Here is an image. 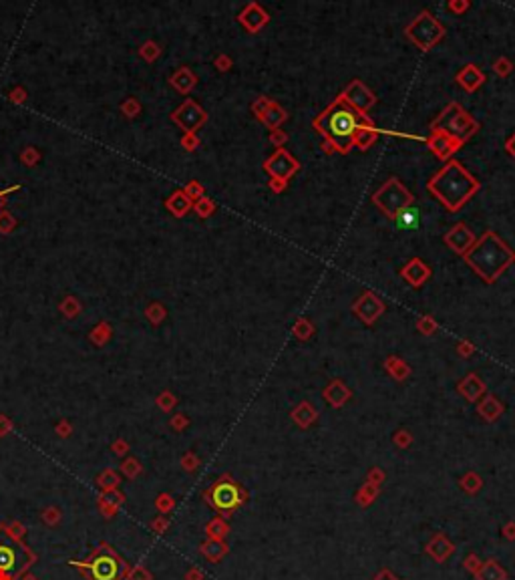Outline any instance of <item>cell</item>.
Listing matches in <instances>:
<instances>
[{"label":"cell","instance_id":"1","mask_svg":"<svg viewBox=\"0 0 515 580\" xmlns=\"http://www.w3.org/2000/svg\"><path fill=\"white\" fill-rule=\"evenodd\" d=\"M427 189L445 206V209L459 212L481 189V184L457 160H449L429 180Z\"/></svg>","mask_w":515,"mask_h":580},{"label":"cell","instance_id":"2","mask_svg":"<svg viewBox=\"0 0 515 580\" xmlns=\"http://www.w3.org/2000/svg\"><path fill=\"white\" fill-rule=\"evenodd\" d=\"M369 115H358L348 103L336 97L326 109L312 121V127L322 133V137L334 145L338 153H348L352 149V139L360 123Z\"/></svg>","mask_w":515,"mask_h":580},{"label":"cell","instance_id":"3","mask_svg":"<svg viewBox=\"0 0 515 580\" xmlns=\"http://www.w3.org/2000/svg\"><path fill=\"white\" fill-rule=\"evenodd\" d=\"M463 258L475 274L491 284L515 262V252L497 234L487 230L481 238H477V242Z\"/></svg>","mask_w":515,"mask_h":580},{"label":"cell","instance_id":"4","mask_svg":"<svg viewBox=\"0 0 515 580\" xmlns=\"http://www.w3.org/2000/svg\"><path fill=\"white\" fill-rule=\"evenodd\" d=\"M431 131H443L447 135L459 139L461 143H465L479 131V123L469 115L463 105L453 101L433 119Z\"/></svg>","mask_w":515,"mask_h":580},{"label":"cell","instance_id":"5","mask_svg":"<svg viewBox=\"0 0 515 580\" xmlns=\"http://www.w3.org/2000/svg\"><path fill=\"white\" fill-rule=\"evenodd\" d=\"M373 204L380 209L387 218L395 220L404 208L415 204V196L404 187L398 178H389L382 186L373 194Z\"/></svg>","mask_w":515,"mask_h":580},{"label":"cell","instance_id":"6","mask_svg":"<svg viewBox=\"0 0 515 580\" xmlns=\"http://www.w3.org/2000/svg\"><path fill=\"white\" fill-rule=\"evenodd\" d=\"M407 39L419 48V50H431L439 41H443L445 37V26L439 23L431 12L422 10L419 16H415L404 28Z\"/></svg>","mask_w":515,"mask_h":580},{"label":"cell","instance_id":"7","mask_svg":"<svg viewBox=\"0 0 515 580\" xmlns=\"http://www.w3.org/2000/svg\"><path fill=\"white\" fill-rule=\"evenodd\" d=\"M79 566L89 574L91 580H117L121 574V560L107 546L97 548L93 556Z\"/></svg>","mask_w":515,"mask_h":580},{"label":"cell","instance_id":"8","mask_svg":"<svg viewBox=\"0 0 515 580\" xmlns=\"http://www.w3.org/2000/svg\"><path fill=\"white\" fill-rule=\"evenodd\" d=\"M264 171H266L270 178L290 182V180L300 171V163H298V160H296L288 149L282 147V149H276V151L264 162Z\"/></svg>","mask_w":515,"mask_h":580},{"label":"cell","instance_id":"9","mask_svg":"<svg viewBox=\"0 0 515 580\" xmlns=\"http://www.w3.org/2000/svg\"><path fill=\"white\" fill-rule=\"evenodd\" d=\"M210 502L215 510L219 512H232L242 504V489L237 487V484L230 482V480H222L210 489Z\"/></svg>","mask_w":515,"mask_h":580},{"label":"cell","instance_id":"10","mask_svg":"<svg viewBox=\"0 0 515 580\" xmlns=\"http://www.w3.org/2000/svg\"><path fill=\"white\" fill-rule=\"evenodd\" d=\"M338 97H340L344 103H348L358 115H366L369 109L376 103L375 93H373L360 79H352L351 83L346 85V89L338 95Z\"/></svg>","mask_w":515,"mask_h":580},{"label":"cell","instance_id":"11","mask_svg":"<svg viewBox=\"0 0 515 580\" xmlns=\"http://www.w3.org/2000/svg\"><path fill=\"white\" fill-rule=\"evenodd\" d=\"M387 310L384 302L376 296L375 292L366 290L358 301L352 304V312L364 323V325H375L378 317H382V312Z\"/></svg>","mask_w":515,"mask_h":580},{"label":"cell","instance_id":"12","mask_svg":"<svg viewBox=\"0 0 515 580\" xmlns=\"http://www.w3.org/2000/svg\"><path fill=\"white\" fill-rule=\"evenodd\" d=\"M445 244L455 252V254L459 256H465L471 250V246L477 242V238H475V234L469 230V226L465 224V222H459V224H455L449 232L445 234Z\"/></svg>","mask_w":515,"mask_h":580},{"label":"cell","instance_id":"13","mask_svg":"<svg viewBox=\"0 0 515 580\" xmlns=\"http://www.w3.org/2000/svg\"><path fill=\"white\" fill-rule=\"evenodd\" d=\"M427 147L441 160V162H449L453 160V153L459 151L463 147V143L451 135H447L443 131H431V135L427 137Z\"/></svg>","mask_w":515,"mask_h":580},{"label":"cell","instance_id":"14","mask_svg":"<svg viewBox=\"0 0 515 580\" xmlns=\"http://www.w3.org/2000/svg\"><path fill=\"white\" fill-rule=\"evenodd\" d=\"M431 266H427L421 258H411L402 268H400V278L404 280L409 286L419 288L427 280L431 278Z\"/></svg>","mask_w":515,"mask_h":580},{"label":"cell","instance_id":"15","mask_svg":"<svg viewBox=\"0 0 515 580\" xmlns=\"http://www.w3.org/2000/svg\"><path fill=\"white\" fill-rule=\"evenodd\" d=\"M240 23L248 32H260L266 24L270 23V14L258 4V2H250L242 12H240Z\"/></svg>","mask_w":515,"mask_h":580},{"label":"cell","instance_id":"16","mask_svg":"<svg viewBox=\"0 0 515 580\" xmlns=\"http://www.w3.org/2000/svg\"><path fill=\"white\" fill-rule=\"evenodd\" d=\"M19 552H21V546L0 534V574H10L21 568Z\"/></svg>","mask_w":515,"mask_h":580},{"label":"cell","instance_id":"17","mask_svg":"<svg viewBox=\"0 0 515 580\" xmlns=\"http://www.w3.org/2000/svg\"><path fill=\"white\" fill-rule=\"evenodd\" d=\"M206 119H208V115L204 113V109L197 107L193 101H188V103L175 113V121H177L181 127L189 129V131H193V129H197L199 125H204Z\"/></svg>","mask_w":515,"mask_h":580},{"label":"cell","instance_id":"18","mask_svg":"<svg viewBox=\"0 0 515 580\" xmlns=\"http://www.w3.org/2000/svg\"><path fill=\"white\" fill-rule=\"evenodd\" d=\"M376 137H378V129H376V125L373 123V119L366 117V119L360 123V127L356 129V133H354L352 147H356V149H360V151H366V149H371V147L375 145Z\"/></svg>","mask_w":515,"mask_h":580},{"label":"cell","instance_id":"19","mask_svg":"<svg viewBox=\"0 0 515 580\" xmlns=\"http://www.w3.org/2000/svg\"><path fill=\"white\" fill-rule=\"evenodd\" d=\"M455 81H457L467 93H475V91L485 83V75H483V71L479 69V67H475V65H465L463 69L457 73Z\"/></svg>","mask_w":515,"mask_h":580},{"label":"cell","instance_id":"20","mask_svg":"<svg viewBox=\"0 0 515 580\" xmlns=\"http://www.w3.org/2000/svg\"><path fill=\"white\" fill-rule=\"evenodd\" d=\"M322 397H324V401L330 403L332 407H342V405L352 397V391L342 383V381L336 379V381H332L326 389H324Z\"/></svg>","mask_w":515,"mask_h":580},{"label":"cell","instance_id":"21","mask_svg":"<svg viewBox=\"0 0 515 580\" xmlns=\"http://www.w3.org/2000/svg\"><path fill=\"white\" fill-rule=\"evenodd\" d=\"M459 393L463 395L467 401H471V403H475L481 395L485 393V383L479 379V375H475V373H469L467 377L459 383Z\"/></svg>","mask_w":515,"mask_h":580},{"label":"cell","instance_id":"22","mask_svg":"<svg viewBox=\"0 0 515 580\" xmlns=\"http://www.w3.org/2000/svg\"><path fill=\"white\" fill-rule=\"evenodd\" d=\"M288 119V113H286V109L282 107V105H278L276 101H272V105L266 109V113L262 115V123L266 125V129H270V131H274V129H280L282 123Z\"/></svg>","mask_w":515,"mask_h":580},{"label":"cell","instance_id":"23","mask_svg":"<svg viewBox=\"0 0 515 580\" xmlns=\"http://www.w3.org/2000/svg\"><path fill=\"white\" fill-rule=\"evenodd\" d=\"M316 417H318V411L308 403V401H302L294 411H292V419H294V423L298 425V427H302V429H306V427H310L314 421H316Z\"/></svg>","mask_w":515,"mask_h":580},{"label":"cell","instance_id":"24","mask_svg":"<svg viewBox=\"0 0 515 580\" xmlns=\"http://www.w3.org/2000/svg\"><path fill=\"white\" fill-rule=\"evenodd\" d=\"M477 411H479V415L485 419V421H495V419L503 413V405L499 403L497 397L487 395V397L477 405Z\"/></svg>","mask_w":515,"mask_h":580},{"label":"cell","instance_id":"25","mask_svg":"<svg viewBox=\"0 0 515 580\" xmlns=\"http://www.w3.org/2000/svg\"><path fill=\"white\" fill-rule=\"evenodd\" d=\"M395 222H397V226L400 228V230H417V228H419V224H421L419 209L415 208V206L404 208L400 214H398L397 218H395Z\"/></svg>","mask_w":515,"mask_h":580},{"label":"cell","instance_id":"26","mask_svg":"<svg viewBox=\"0 0 515 580\" xmlns=\"http://www.w3.org/2000/svg\"><path fill=\"white\" fill-rule=\"evenodd\" d=\"M384 369L389 371L391 377H395L397 381H404V379L411 375V367H409L402 359L395 357V355H391V357L384 361Z\"/></svg>","mask_w":515,"mask_h":580},{"label":"cell","instance_id":"27","mask_svg":"<svg viewBox=\"0 0 515 580\" xmlns=\"http://www.w3.org/2000/svg\"><path fill=\"white\" fill-rule=\"evenodd\" d=\"M314 323L306 317H300L296 323H294V328H292V335L298 339V341H308L312 335H314Z\"/></svg>","mask_w":515,"mask_h":580},{"label":"cell","instance_id":"28","mask_svg":"<svg viewBox=\"0 0 515 580\" xmlns=\"http://www.w3.org/2000/svg\"><path fill=\"white\" fill-rule=\"evenodd\" d=\"M417 328H419V332H421V335L429 337V335L437 332L439 325H437L435 317H431V314H421V317L417 319Z\"/></svg>","mask_w":515,"mask_h":580},{"label":"cell","instance_id":"29","mask_svg":"<svg viewBox=\"0 0 515 580\" xmlns=\"http://www.w3.org/2000/svg\"><path fill=\"white\" fill-rule=\"evenodd\" d=\"M493 71H495V75H497V77L505 79L507 75H511V71H513V63H511V59H507V57H499V59L493 63Z\"/></svg>","mask_w":515,"mask_h":580},{"label":"cell","instance_id":"30","mask_svg":"<svg viewBox=\"0 0 515 580\" xmlns=\"http://www.w3.org/2000/svg\"><path fill=\"white\" fill-rule=\"evenodd\" d=\"M175 85H177L181 91H189V89L195 85V77H193L189 71H181V73L177 75V79H175Z\"/></svg>","mask_w":515,"mask_h":580},{"label":"cell","instance_id":"31","mask_svg":"<svg viewBox=\"0 0 515 580\" xmlns=\"http://www.w3.org/2000/svg\"><path fill=\"white\" fill-rule=\"evenodd\" d=\"M469 6H471V2L469 0H449V4H447V8H449V12H453V14H463V12H467Z\"/></svg>","mask_w":515,"mask_h":580},{"label":"cell","instance_id":"32","mask_svg":"<svg viewBox=\"0 0 515 580\" xmlns=\"http://www.w3.org/2000/svg\"><path fill=\"white\" fill-rule=\"evenodd\" d=\"M286 141H288V133H286L284 129H274V131H270V143H272L276 149H282V147L286 145Z\"/></svg>","mask_w":515,"mask_h":580},{"label":"cell","instance_id":"33","mask_svg":"<svg viewBox=\"0 0 515 580\" xmlns=\"http://www.w3.org/2000/svg\"><path fill=\"white\" fill-rule=\"evenodd\" d=\"M270 105H272V99H270V97H258L256 103L252 105V111L256 113L258 119H262V115L266 113V109H268Z\"/></svg>","mask_w":515,"mask_h":580},{"label":"cell","instance_id":"34","mask_svg":"<svg viewBox=\"0 0 515 580\" xmlns=\"http://www.w3.org/2000/svg\"><path fill=\"white\" fill-rule=\"evenodd\" d=\"M288 184L290 182H284V180H276V178H270V182H268V187L274 191V194H284L286 189H288Z\"/></svg>","mask_w":515,"mask_h":580},{"label":"cell","instance_id":"35","mask_svg":"<svg viewBox=\"0 0 515 580\" xmlns=\"http://www.w3.org/2000/svg\"><path fill=\"white\" fill-rule=\"evenodd\" d=\"M393 441L397 443L398 447H407V445H411V441H413V437H411V433L409 431H404V429H400L397 435L393 437Z\"/></svg>","mask_w":515,"mask_h":580},{"label":"cell","instance_id":"36","mask_svg":"<svg viewBox=\"0 0 515 580\" xmlns=\"http://www.w3.org/2000/svg\"><path fill=\"white\" fill-rule=\"evenodd\" d=\"M457 353H459L463 359H469V357L475 353V347H473L469 341H461V343L457 345Z\"/></svg>","mask_w":515,"mask_h":580},{"label":"cell","instance_id":"37","mask_svg":"<svg viewBox=\"0 0 515 580\" xmlns=\"http://www.w3.org/2000/svg\"><path fill=\"white\" fill-rule=\"evenodd\" d=\"M215 67L219 71H230L232 69V59L230 57H226V55H222V57H217L215 59Z\"/></svg>","mask_w":515,"mask_h":580},{"label":"cell","instance_id":"38","mask_svg":"<svg viewBox=\"0 0 515 580\" xmlns=\"http://www.w3.org/2000/svg\"><path fill=\"white\" fill-rule=\"evenodd\" d=\"M213 209H215V208H213V204H211L210 200H204V202H201V204L197 206V212H199L201 216H210Z\"/></svg>","mask_w":515,"mask_h":580},{"label":"cell","instance_id":"39","mask_svg":"<svg viewBox=\"0 0 515 580\" xmlns=\"http://www.w3.org/2000/svg\"><path fill=\"white\" fill-rule=\"evenodd\" d=\"M505 151H507V153H509V155L515 160V133L509 137V139L505 141Z\"/></svg>","mask_w":515,"mask_h":580},{"label":"cell","instance_id":"40","mask_svg":"<svg viewBox=\"0 0 515 580\" xmlns=\"http://www.w3.org/2000/svg\"><path fill=\"white\" fill-rule=\"evenodd\" d=\"M322 151H324V153H334V151H336V149H334V145H332V143H330V141H322Z\"/></svg>","mask_w":515,"mask_h":580},{"label":"cell","instance_id":"41","mask_svg":"<svg viewBox=\"0 0 515 580\" xmlns=\"http://www.w3.org/2000/svg\"><path fill=\"white\" fill-rule=\"evenodd\" d=\"M189 194H191V196H199V194H201V187L197 186V184H191V186H189Z\"/></svg>","mask_w":515,"mask_h":580},{"label":"cell","instance_id":"42","mask_svg":"<svg viewBox=\"0 0 515 580\" xmlns=\"http://www.w3.org/2000/svg\"><path fill=\"white\" fill-rule=\"evenodd\" d=\"M183 143L188 145V149H193V147H195V143H197V139H195V137H188V139H183Z\"/></svg>","mask_w":515,"mask_h":580}]
</instances>
